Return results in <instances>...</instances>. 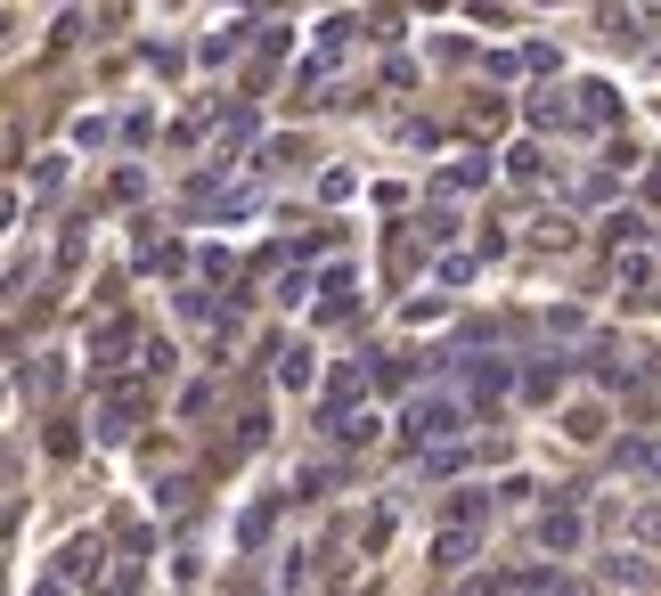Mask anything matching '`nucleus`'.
<instances>
[{"instance_id":"obj_17","label":"nucleus","mask_w":661,"mask_h":596,"mask_svg":"<svg viewBox=\"0 0 661 596\" xmlns=\"http://www.w3.org/2000/svg\"><path fill=\"white\" fill-rule=\"evenodd\" d=\"M473 278V254H441V286H466Z\"/></svg>"},{"instance_id":"obj_1","label":"nucleus","mask_w":661,"mask_h":596,"mask_svg":"<svg viewBox=\"0 0 661 596\" xmlns=\"http://www.w3.org/2000/svg\"><path fill=\"white\" fill-rule=\"evenodd\" d=\"M458 425H466V408L458 401H417V408H408V441H449V434H458Z\"/></svg>"},{"instance_id":"obj_2","label":"nucleus","mask_w":661,"mask_h":596,"mask_svg":"<svg viewBox=\"0 0 661 596\" xmlns=\"http://www.w3.org/2000/svg\"><path fill=\"white\" fill-rule=\"evenodd\" d=\"M139 408H148V401H139V384H115V401L98 408V441H122L139 425Z\"/></svg>"},{"instance_id":"obj_3","label":"nucleus","mask_w":661,"mask_h":596,"mask_svg":"<svg viewBox=\"0 0 661 596\" xmlns=\"http://www.w3.org/2000/svg\"><path fill=\"white\" fill-rule=\"evenodd\" d=\"M473 547H482V531H473V523H449L441 540H433V564L458 572V564H473Z\"/></svg>"},{"instance_id":"obj_20","label":"nucleus","mask_w":661,"mask_h":596,"mask_svg":"<svg viewBox=\"0 0 661 596\" xmlns=\"http://www.w3.org/2000/svg\"><path fill=\"white\" fill-rule=\"evenodd\" d=\"M33 596H66V588H57V581H41V588H33Z\"/></svg>"},{"instance_id":"obj_4","label":"nucleus","mask_w":661,"mask_h":596,"mask_svg":"<svg viewBox=\"0 0 661 596\" xmlns=\"http://www.w3.org/2000/svg\"><path fill=\"white\" fill-rule=\"evenodd\" d=\"M466 384H473V401H499L507 384H514V368H507V360H473V368H466Z\"/></svg>"},{"instance_id":"obj_9","label":"nucleus","mask_w":661,"mask_h":596,"mask_svg":"<svg viewBox=\"0 0 661 596\" xmlns=\"http://www.w3.org/2000/svg\"><path fill=\"white\" fill-rule=\"evenodd\" d=\"M245 148H254V107H237L221 123V156H245Z\"/></svg>"},{"instance_id":"obj_16","label":"nucleus","mask_w":661,"mask_h":596,"mask_svg":"<svg viewBox=\"0 0 661 596\" xmlns=\"http://www.w3.org/2000/svg\"><path fill=\"white\" fill-rule=\"evenodd\" d=\"M507 172H514V180H540V172H547V156H540V148H514V156H507Z\"/></svg>"},{"instance_id":"obj_13","label":"nucleus","mask_w":661,"mask_h":596,"mask_svg":"<svg viewBox=\"0 0 661 596\" xmlns=\"http://www.w3.org/2000/svg\"><path fill=\"white\" fill-rule=\"evenodd\" d=\"M172 262H180L172 237H148V245H139V270H172Z\"/></svg>"},{"instance_id":"obj_11","label":"nucleus","mask_w":661,"mask_h":596,"mask_svg":"<svg viewBox=\"0 0 661 596\" xmlns=\"http://www.w3.org/2000/svg\"><path fill=\"white\" fill-rule=\"evenodd\" d=\"M311 376H319V360L302 352V343H286V352H278V384H311Z\"/></svg>"},{"instance_id":"obj_12","label":"nucleus","mask_w":661,"mask_h":596,"mask_svg":"<svg viewBox=\"0 0 661 596\" xmlns=\"http://www.w3.org/2000/svg\"><path fill=\"white\" fill-rule=\"evenodd\" d=\"M327 434L351 441V449H367V441H376V417H351V408H343V417H327Z\"/></svg>"},{"instance_id":"obj_5","label":"nucleus","mask_w":661,"mask_h":596,"mask_svg":"<svg viewBox=\"0 0 661 596\" xmlns=\"http://www.w3.org/2000/svg\"><path fill=\"white\" fill-rule=\"evenodd\" d=\"M131 343H139V327L115 319V327H98V336H90V360H131Z\"/></svg>"},{"instance_id":"obj_18","label":"nucleus","mask_w":661,"mask_h":596,"mask_svg":"<svg viewBox=\"0 0 661 596\" xmlns=\"http://www.w3.org/2000/svg\"><path fill=\"white\" fill-rule=\"evenodd\" d=\"M458 596H507L499 581H473V588H458Z\"/></svg>"},{"instance_id":"obj_7","label":"nucleus","mask_w":661,"mask_h":596,"mask_svg":"<svg viewBox=\"0 0 661 596\" xmlns=\"http://www.w3.org/2000/svg\"><path fill=\"white\" fill-rule=\"evenodd\" d=\"M572 107H580V115H596V123H612V115H621V98H612L605 82H580V91H572Z\"/></svg>"},{"instance_id":"obj_15","label":"nucleus","mask_w":661,"mask_h":596,"mask_svg":"<svg viewBox=\"0 0 661 596\" xmlns=\"http://www.w3.org/2000/svg\"><path fill=\"white\" fill-rule=\"evenodd\" d=\"M482 172H490V163H482V156H473V163H458V172H449V180H441V189H449V196H466V189H482Z\"/></svg>"},{"instance_id":"obj_6","label":"nucleus","mask_w":661,"mask_h":596,"mask_svg":"<svg viewBox=\"0 0 661 596\" xmlns=\"http://www.w3.org/2000/svg\"><path fill=\"white\" fill-rule=\"evenodd\" d=\"M540 547H555V556H564V547H580V515H572V507L540 515Z\"/></svg>"},{"instance_id":"obj_10","label":"nucleus","mask_w":661,"mask_h":596,"mask_svg":"<svg viewBox=\"0 0 661 596\" xmlns=\"http://www.w3.org/2000/svg\"><path fill=\"white\" fill-rule=\"evenodd\" d=\"M523 393H531V401H555V393H564V360H540V368L523 376Z\"/></svg>"},{"instance_id":"obj_14","label":"nucleus","mask_w":661,"mask_h":596,"mask_svg":"<svg viewBox=\"0 0 661 596\" xmlns=\"http://www.w3.org/2000/svg\"><path fill=\"white\" fill-rule=\"evenodd\" d=\"M466 458H482V449H433V458H425V475H433V482H441V475H458V466H466Z\"/></svg>"},{"instance_id":"obj_8","label":"nucleus","mask_w":661,"mask_h":596,"mask_svg":"<svg viewBox=\"0 0 661 596\" xmlns=\"http://www.w3.org/2000/svg\"><path fill=\"white\" fill-rule=\"evenodd\" d=\"M262 441H270V408L245 401V408H237V449H262Z\"/></svg>"},{"instance_id":"obj_19","label":"nucleus","mask_w":661,"mask_h":596,"mask_svg":"<svg viewBox=\"0 0 661 596\" xmlns=\"http://www.w3.org/2000/svg\"><path fill=\"white\" fill-rule=\"evenodd\" d=\"M9 221H17V196H9V189H0V230H9Z\"/></svg>"}]
</instances>
